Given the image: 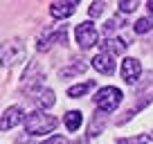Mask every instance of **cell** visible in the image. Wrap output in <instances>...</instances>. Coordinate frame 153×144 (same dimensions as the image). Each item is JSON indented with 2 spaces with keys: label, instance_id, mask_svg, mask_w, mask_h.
Listing matches in <instances>:
<instances>
[{
  "label": "cell",
  "instance_id": "6da1fadb",
  "mask_svg": "<svg viewBox=\"0 0 153 144\" xmlns=\"http://www.w3.org/2000/svg\"><path fill=\"white\" fill-rule=\"evenodd\" d=\"M25 131H27V135H48L52 133L54 128L59 126V120L54 115H48V113H41V111H34L29 113L27 117H25Z\"/></svg>",
  "mask_w": 153,
  "mask_h": 144
},
{
  "label": "cell",
  "instance_id": "7a4b0ae2",
  "mask_svg": "<svg viewBox=\"0 0 153 144\" xmlns=\"http://www.w3.org/2000/svg\"><path fill=\"white\" fill-rule=\"evenodd\" d=\"M122 90L120 88H115V86H106V88H101L99 92L95 95V104H97V108H99L101 113H113L117 106L122 104Z\"/></svg>",
  "mask_w": 153,
  "mask_h": 144
},
{
  "label": "cell",
  "instance_id": "3957f363",
  "mask_svg": "<svg viewBox=\"0 0 153 144\" xmlns=\"http://www.w3.org/2000/svg\"><path fill=\"white\" fill-rule=\"evenodd\" d=\"M74 39H76V43H79V48H81V50H90L92 45H97L99 34H97L95 25H92L90 20H86V23H79V25H76Z\"/></svg>",
  "mask_w": 153,
  "mask_h": 144
},
{
  "label": "cell",
  "instance_id": "277c9868",
  "mask_svg": "<svg viewBox=\"0 0 153 144\" xmlns=\"http://www.w3.org/2000/svg\"><path fill=\"white\" fill-rule=\"evenodd\" d=\"M0 56H2V63H5V65H14V63H18L20 59L25 56V45L20 43V41H7V43L2 45Z\"/></svg>",
  "mask_w": 153,
  "mask_h": 144
},
{
  "label": "cell",
  "instance_id": "5b68a950",
  "mask_svg": "<svg viewBox=\"0 0 153 144\" xmlns=\"http://www.w3.org/2000/svg\"><path fill=\"white\" fill-rule=\"evenodd\" d=\"M54 43H68V34H65V27L61 25V29H50V32H43V36L38 39L36 43V50L38 52H48Z\"/></svg>",
  "mask_w": 153,
  "mask_h": 144
},
{
  "label": "cell",
  "instance_id": "8992f818",
  "mask_svg": "<svg viewBox=\"0 0 153 144\" xmlns=\"http://www.w3.org/2000/svg\"><path fill=\"white\" fill-rule=\"evenodd\" d=\"M41 83H43V72H38L36 63H32L27 68V72H25V77H23V90L29 92V95H36Z\"/></svg>",
  "mask_w": 153,
  "mask_h": 144
},
{
  "label": "cell",
  "instance_id": "52a82bcc",
  "mask_svg": "<svg viewBox=\"0 0 153 144\" xmlns=\"http://www.w3.org/2000/svg\"><path fill=\"white\" fill-rule=\"evenodd\" d=\"M140 74H142V65H140L137 59H124V63H122V79L133 86V83H137Z\"/></svg>",
  "mask_w": 153,
  "mask_h": 144
},
{
  "label": "cell",
  "instance_id": "ba28073f",
  "mask_svg": "<svg viewBox=\"0 0 153 144\" xmlns=\"http://www.w3.org/2000/svg\"><path fill=\"white\" fill-rule=\"evenodd\" d=\"M20 122H25V117H23V108L20 106H9L5 111V115H2V131H11L16 124H20Z\"/></svg>",
  "mask_w": 153,
  "mask_h": 144
},
{
  "label": "cell",
  "instance_id": "9c48e42d",
  "mask_svg": "<svg viewBox=\"0 0 153 144\" xmlns=\"http://www.w3.org/2000/svg\"><path fill=\"white\" fill-rule=\"evenodd\" d=\"M92 68H95L97 72H101V74H113L115 72V61H113L110 54L99 52L95 59H92Z\"/></svg>",
  "mask_w": 153,
  "mask_h": 144
},
{
  "label": "cell",
  "instance_id": "30bf717a",
  "mask_svg": "<svg viewBox=\"0 0 153 144\" xmlns=\"http://www.w3.org/2000/svg\"><path fill=\"white\" fill-rule=\"evenodd\" d=\"M76 11V2L74 0H65V2H52L50 5V14L54 18H68Z\"/></svg>",
  "mask_w": 153,
  "mask_h": 144
},
{
  "label": "cell",
  "instance_id": "8fae6325",
  "mask_svg": "<svg viewBox=\"0 0 153 144\" xmlns=\"http://www.w3.org/2000/svg\"><path fill=\"white\" fill-rule=\"evenodd\" d=\"M126 48H128V43H126L124 39H115V36H113V39H106L104 43H101V52L110 54V56L126 52Z\"/></svg>",
  "mask_w": 153,
  "mask_h": 144
},
{
  "label": "cell",
  "instance_id": "7c38bea8",
  "mask_svg": "<svg viewBox=\"0 0 153 144\" xmlns=\"http://www.w3.org/2000/svg\"><path fill=\"white\" fill-rule=\"evenodd\" d=\"M63 122H65V128L70 131V133H76V131L81 128L83 115H81V111H70V113H65Z\"/></svg>",
  "mask_w": 153,
  "mask_h": 144
},
{
  "label": "cell",
  "instance_id": "4fadbf2b",
  "mask_svg": "<svg viewBox=\"0 0 153 144\" xmlns=\"http://www.w3.org/2000/svg\"><path fill=\"white\" fill-rule=\"evenodd\" d=\"M104 126H106V113L97 111V113H95V120L90 122V128H88V135H90V137H97V135H101Z\"/></svg>",
  "mask_w": 153,
  "mask_h": 144
},
{
  "label": "cell",
  "instance_id": "5bb4252c",
  "mask_svg": "<svg viewBox=\"0 0 153 144\" xmlns=\"http://www.w3.org/2000/svg\"><path fill=\"white\" fill-rule=\"evenodd\" d=\"M86 68H88V61H86V59H76V63H72V65L63 68L59 74L65 79V77H72V74H81V72H86Z\"/></svg>",
  "mask_w": 153,
  "mask_h": 144
},
{
  "label": "cell",
  "instance_id": "9a60e30c",
  "mask_svg": "<svg viewBox=\"0 0 153 144\" xmlns=\"http://www.w3.org/2000/svg\"><path fill=\"white\" fill-rule=\"evenodd\" d=\"M95 88V81H86V83H76V86L68 88V95L70 97H83L86 92H90Z\"/></svg>",
  "mask_w": 153,
  "mask_h": 144
},
{
  "label": "cell",
  "instance_id": "2e32d148",
  "mask_svg": "<svg viewBox=\"0 0 153 144\" xmlns=\"http://www.w3.org/2000/svg\"><path fill=\"white\" fill-rule=\"evenodd\" d=\"M54 101H56V97H54L52 90H43L38 95V106H41V108H52Z\"/></svg>",
  "mask_w": 153,
  "mask_h": 144
},
{
  "label": "cell",
  "instance_id": "e0dca14e",
  "mask_svg": "<svg viewBox=\"0 0 153 144\" xmlns=\"http://www.w3.org/2000/svg\"><path fill=\"white\" fill-rule=\"evenodd\" d=\"M133 29H135V34H146V32H151V29H153V20L144 16V18H140L137 23H135Z\"/></svg>",
  "mask_w": 153,
  "mask_h": 144
},
{
  "label": "cell",
  "instance_id": "ac0fdd59",
  "mask_svg": "<svg viewBox=\"0 0 153 144\" xmlns=\"http://www.w3.org/2000/svg\"><path fill=\"white\" fill-rule=\"evenodd\" d=\"M137 0H131V2H126V0H122V2H117V7H120L122 14H133L135 9H137Z\"/></svg>",
  "mask_w": 153,
  "mask_h": 144
},
{
  "label": "cell",
  "instance_id": "d6986e66",
  "mask_svg": "<svg viewBox=\"0 0 153 144\" xmlns=\"http://www.w3.org/2000/svg\"><path fill=\"white\" fill-rule=\"evenodd\" d=\"M120 27V20L117 18H110L108 23L104 25V34H106V39H113V34H115V29Z\"/></svg>",
  "mask_w": 153,
  "mask_h": 144
},
{
  "label": "cell",
  "instance_id": "ffe728a7",
  "mask_svg": "<svg viewBox=\"0 0 153 144\" xmlns=\"http://www.w3.org/2000/svg\"><path fill=\"white\" fill-rule=\"evenodd\" d=\"M104 7H106V2H92L90 5V9H88V14H90V18H97V16L104 11Z\"/></svg>",
  "mask_w": 153,
  "mask_h": 144
},
{
  "label": "cell",
  "instance_id": "44dd1931",
  "mask_svg": "<svg viewBox=\"0 0 153 144\" xmlns=\"http://www.w3.org/2000/svg\"><path fill=\"white\" fill-rule=\"evenodd\" d=\"M41 144H68V140L63 137V135H52V137H48L45 142H41Z\"/></svg>",
  "mask_w": 153,
  "mask_h": 144
},
{
  "label": "cell",
  "instance_id": "7402d4cb",
  "mask_svg": "<svg viewBox=\"0 0 153 144\" xmlns=\"http://www.w3.org/2000/svg\"><path fill=\"white\" fill-rule=\"evenodd\" d=\"M16 144H32V142H29V140H20L18 137V140H16Z\"/></svg>",
  "mask_w": 153,
  "mask_h": 144
},
{
  "label": "cell",
  "instance_id": "603a6c76",
  "mask_svg": "<svg viewBox=\"0 0 153 144\" xmlns=\"http://www.w3.org/2000/svg\"><path fill=\"white\" fill-rule=\"evenodd\" d=\"M146 7H149V11H151V14H153V0H151V2H149Z\"/></svg>",
  "mask_w": 153,
  "mask_h": 144
},
{
  "label": "cell",
  "instance_id": "cb8c5ba5",
  "mask_svg": "<svg viewBox=\"0 0 153 144\" xmlns=\"http://www.w3.org/2000/svg\"><path fill=\"white\" fill-rule=\"evenodd\" d=\"M76 144H88V140H81V142H76Z\"/></svg>",
  "mask_w": 153,
  "mask_h": 144
},
{
  "label": "cell",
  "instance_id": "d4e9b609",
  "mask_svg": "<svg viewBox=\"0 0 153 144\" xmlns=\"http://www.w3.org/2000/svg\"><path fill=\"white\" fill-rule=\"evenodd\" d=\"M151 140H153V133H151Z\"/></svg>",
  "mask_w": 153,
  "mask_h": 144
},
{
  "label": "cell",
  "instance_id": "484cf974",
  "mask_svg": "<svg viewBox=\"0 0 153 144\" xmlns=\"http://www.w3.org/2000/svg\"><path fill=\"white\" fill-rule=\"evenodd\" d=\"M142 144H146V142H142Z\"/></svg>",
  "mask_w": 153,
  "mask_h": 144
}]
</instances>
